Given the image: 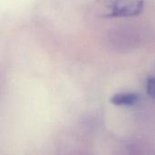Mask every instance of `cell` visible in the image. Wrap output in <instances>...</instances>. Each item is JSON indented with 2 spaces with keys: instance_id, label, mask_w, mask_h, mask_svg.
I'll return each mask as SVG.
<instances>
[{
  "instance_id": "obj_1",
  "label": "cell",
  "mask_w": 155,
  "mask_h": 155,
  "mask_svg": "<svg viewBox=\"0 0 155 155\" xmlns=\"http://www.w3.org/2000/svg\"><path fill=\"white\" fill-rule=\"evenodd\" d=\"M101 16L133 17L139 15L144 7V0H99Z\"/></svg>"
},
{
  "instance_id": "obj_2",
  "label": "cell",
  "mask_w": 155,
  "mask_h": 155,
  "mask_svg": "<svg viewBox=\"0 0 155 155\" xmlns=\"http://www.w3.org/2000/svg\"><path fill=\"white\" fill-rule=\"evenodd\" d=\"M139 95L134 93H119L111 97L110 102L116 106H132L137 104Z\"/></svg>"
},
{
  "instance_id": "obj_3",
  "label": "cell",
  "mask_w": 155,
  "mask_h": 155,
  "mask_svg": "<svg viewBox=\"0 0 155 155\" xmlns=\"http://www.w3.org/2000/svg\"><path fill=\"white\" fill-rule=\"evenodd\" d=\"M146 90L147 94L150 97L155 99V78L154 77H149L147 79L146 83Z\"/></svg>"
}]
</instances>
